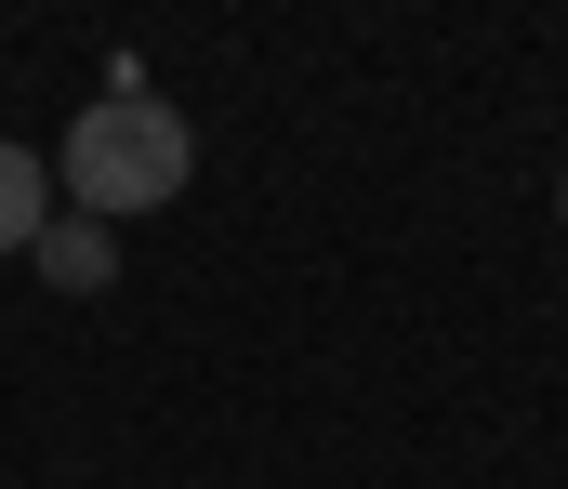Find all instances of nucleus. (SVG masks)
<instances>
[{"mask_svg":"<svg viewBox=\"0 0 568 489\" xmlns=\"http://www.w3.org/2000/svg\"><path fill=\"white\" fill-rule=\"evenodd\" d=\"M106 265H120V238H106V225H80V212H67V225H40V278H53V292H106Z\"/></svg>","mask_w":568,"mask_h":489,"instance_id":"f03ea898","label":"nucleus"},{"mask_svg":"<svg viewBox=\"0 0 568 489\" xmlns=\"http://www.w3.org/2000/svg\"><path fill=\"white\" fill-rule=\"evenodd\" d=\"M40 225H53V185L27 146H0V252H40Z\"/></svg>","mask_w":568,"mask_h":489,"instance_id":"7ed1b4c3","label":"nucleus"},{"mask_svg":"<svg viewBox=\"0 0 568 489\" xmlns=\"http://www.w3.org/2000/svg\"><path fill=\"white\" fill-rule=\"evenodd\" d=\"M185 172H199V133H185V106H159L133 67L106 80V106H80L67 120V160H53V185L80 198V225H133V212H172L185 198Z\"/></svg>","mask_w":568,"mask_h":489,"instance_id":"f257e3e1","label":"nucleus"},{"mask_svg":"<svg viewBox=\"0 0 568 489\" xmlns=\"http://www.w3.org/2000/svg\"><path fill=\"white\" fill-rule=\"evenodd\" d=\"M556 212H568V185H556Z\"/></svg>","mask_w":568,"mask_h":489,"instance_id":"20e7f679","label":"nucleus"}]
</instances>
